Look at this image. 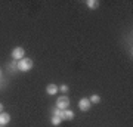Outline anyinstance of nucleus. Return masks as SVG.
Returning a JSON list of instances; mask_svg holds the SVG:
<instances>
[{"label":"nucleus","instance_id":"8","mask_svg":"<svg viewBox=\"0 0 133 127\" xmlns=\"http://www.w3.org/2000/svg\"><path fill=\"white\" fill-rule=\"evenodd\" d=\"M86 5L89 6L90 9H98V8H99V2H98V0H87Z\"/></svg>","mask_w":133,"mask_h":127},{"label":"nucleus","instance_id":"13","mask_svg":"<svg viewBox=\"0 0 133 127\" xmlns=\"http://www.w3.org/2000/svg\"><path fill=\"white\" fill-rule=\"evenodd\" d=\"M0 77H2V70H0Z\"/></svg>","mask_w":133,"mask_h":127},{"label":"nucleus","instance_id":"12","mask_svg":"<svg viewBox=\"0 0 133 127\" xmlns=\"http://www.w3.org/2000/svg\"><path fill=\"white\" fill-rule=\"evenodd\" d=\"M3 112V104H0V114Z\"/></svg>","mask_w":133,"mask_h":127},{"label":"nucleus","instance_id":"1","mask_svg":"<svg viewBox=\"0 0 133 127\" xmlns=\"http://www.w3.org/2000/svg\"><path fill=\"white\" fill-rule=\"evenodd\" d=\"M19 71H22V72H27L33 68V59H30V58H22V59H19L18 64H16Z\"/></svg>","mask_w":133,"mask_h":127},{"label":"nucleus","instance_id":"6","mask_svg":"<svg viewBox=\"0 0 133 127\" xmlns=\"http://www.w3.org/2000/svg\"><path fill=\"white\" fill-rule=\"evenodd\" d=\"M10 121V115L8 112H2L0 114V126H6Z\"/></svg>","mask_w":133,"mask_h":127},{"label":"nucleus","instance_id":"5","mask_svg":"<svg viewBox=\"0 0 133 127\" xmlns=\"http://www.w3.org/2000/svg\"><path fill=\"white\" fill-rule=\"evenodd\" d=\"M59 117H61V120L70 121V120L74 118V112H72L71 109H64V111H59Z\"/></svg>","mask_w":133,"mask_h":127},{"label":"nucleus","instance_id":"9","mask_svg":"<svg viewBox=\"0 0 133 127\" xmlns=\"http://www.w3.org/2000/svg\"><path fill=\"white\" fill-rule=\"evenodd\" d=\"M50 121H52V124H53V126H59L62 120H61V117H59V115H53Z\"/></svg>","mask_w":133,"mask_h":127},{"label":"nucleus","instance_id":"2","mask_svg":"<svg viewBox=\"0 0 133 127\" xmlns=\"http://www.w3.org/2000/svg\"><path fill=\"white\" fill-rule=\"evenodd\" d=\"M68 106H70V99H68V96H61V98H58V101H56V108L58 109L64 111V109H68Z\"/></svg>","mask_w":133,"mask_h":127},{"label":"nucleus","instance_id":"4","mask_svg":"<svg viewBox=\"0 0 133 127\" xmlns=\"http://www.w3.org/2000/svg\"><path fill=\"white\" fill-rule=\"evenodd\" d=\"M90 106H92V104H90V101H89L87 98H83V99L78 101V108H80L81 111H89Z\"/></svg>","mask_w":133,"mask_h":127},{"label":"nucleus","instance_id":"10","mask_svg":"<svg viewBox=\"0 0 133 127\" xmlns=\"http://www.w3.org/2000/svg\"><path fill=\"white\" fill-rule=\"evenodd\" d=\"M89 101H90V104H99V102H101V98L98 96V95H93V96H92Z\"/></svg>","mask_w":133,"mask_h":127},{"label":"nucleus","instance_id":"3","mask_svg":"<svg viewBox=\"0 0 133 127\" xmlns=\"http://www.w3.org/2000/svg\"><path fill=\"white\" fill-rule=\"evenodd\" d=\"M12 58L14 59H16V61H19V59H22V58H25V50L24 47H15L14 50H12Z\"/></svg>","mask_w":133,"mask_h":127},{"label":"nucleus","instance_id":"7","mask_svg":"<svg viewBox=\"0 0 133 127\" xmlns=\"http://www.w3.org/2000/svg\"><path fill=\"white\" fill-rule=\"evenodd\" d=\"M59 90V87H58L56 84H48L46 86V92H48V95H56V92Z\"/></svg>","mask_w":133,"mask_h":127},{"label":"nucleus","instance_id":"11","mask_svg":"<svg viewBox=\"0 0 133 127\" xmlns=\"http://www.w3.org/2000/svg\"><path fill=\"white\" fill-rule=\"evenodd\" d=\"M68 89H70V87H68L66 84H62L61 87H59V90H61V92H68Z\"/></svg>","mask_w":133,"mask_h":127}]
</instances>
